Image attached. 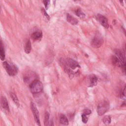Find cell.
Instances as JSON below:
<instances>
[{
    "label": "cell",
    "instance_id": "obj_1",
    "mask_svg": "<svg viewBox=\"0 0 126 126\" xmlns=\"http://www.w3.org/2000/svg\"><path fill=\"white\" fill-rule=\"evenodd\" d=\"M43 88L42 83L39 80H35L30 84V89L33 94H38L41 92Z\"/></svg>",
    "mask_w": 126,
    "mask_h": 126
},
{
    "label": "cell",
    "instance_id": "obj_2",
    "mask_svg": "<svg viewBox=\"0 0 126 126\" xmlns=\"http://www.w3.org/2000/svg\"><path fill=\"white\" fill-rule=\"evenodd\" d=\"M110 107L109 103L107 101H103L100 102L97 108V112L99 115L102 116L105 114Z\"/></svg>",
    "mask_w": 126,
    "mask_h": 126
},
{
    "label": "cell",
    "instance_id": "obj_3",
    "mask_svg": "<svg viewBox=\"0 0 126 126\" xmlns=\"http://www.w3.org/2000/svg\"><path fill=\"white\" fill-rule=\"evenodd\" d=\"M3 65L4 68L9 76H13L17 75L18 72V69L15 66L10 65L6 62H4Z\"/></svg>",
    "mask_w": 126,
    "mask_h": 126
},
{
    "label": "cell",
    "instance_id": "obj_4",
    "mask_svg": "<svg viewBox=\"0 0 126 126\" xmlns=\"http://www.w3.org/2000/svg\"><path fill=\"white\" fill-rule=\"evenodd\" d=\"M103 40L102 36L99 34L96 35L91 42L92 46L95 48H100L103 44Z\"/></svg>",
    "mask_w": 126,
    "mask_h": 126
},
{
    "label": "cell",
    "instance_id": "obj_5",
    "mask_svg": "<svg viewBox=\"0 0 126 126\" xmlns=\"http://www.w3.org/2000/svg\"><path fill=\"white\" fill-rule=\"evenodd\" d=\"M64 61L66 64L72 70H76V68H80V66L79 65L78 63L76 61L73 60L71 58H67L64 59Z\"/></svg>",
    "mask_w": 126,
    "mask_h": 126
},
{
    "label": "cell",
    "instance_id": "obj_6",
    "mask_svg": "<svg viewBox=\"0 0 126 126\" xmlns=\"http://www.w3.org/2000/svg\"><path fill=\"white\" fill-rule=\"evenodd\" d=\"M98 78L94 75H90L87 77V84L88 87H93L97 85Z\"/></svg>",
    "mask_w": 126,
    "mask_h": 126
},
{
    "label": "cell",
    "instance_id": "obj_7",
    "mask_svg": "<svg viewBox=\"0 0 126 126\" xmlns=\"http://www.w3.org/2000/svg\"><path fill=\"white\" fill-rule=\"evenodd\" d=\"M36 76L35 74L33 72H27L25 75H24L23 79L24 81L26 83H31L34 81L36 80Z\"/></svg>",
    "mask_w": 126,
    "mask_h": 126
},
{
    "label": "cell",
    "instance_id": "obj_8",
    "mask_svg": "<svg viewBox=\"0 0 126 126\" xmlns=\"http://www.w3.org/2000/svg\"><path fill=\"white\" fill-rule=\"evenodd\" d=\"M31 108L32 111L34 118H35V120L36 123L39 126H40V124L39 113L38 109H37L35 104L33 102H31Z\"/></svg>",
    "mask_w": 126,
    "mask_h": 126
},
{
    "label": "cell",
    "instance_id": "obj_9",
    "mask_svg": "<svg viewBox=\"0 0 126 126\" xmlns=\"http://www.w3.org/2000/svg\"><path fill=\"white\" fill-rule=\"evenodd\" d=\"M96 18H97V20L100 22V24L103 26L105 28H108L109 25H108V22L107 19L104 16H103L102 15H101L100 14H98L97 16H96Z\"/></svg>",
    "mask_w": 126,
    "mask_h": 126
},
{
    "label": "cell",
    "instance_id": "obj_10",
    "mask_svg": "<svg viewBox=\"0 0 126 126\" xmlns=\"http://www.w3.org/2000/svg\"><path fill=\"white\" fill-rule=\"evenodd\" d=\"M114 51V53L116 55V56L119 59V60L121 62V63L123 64H125L126 58H125V53L122 50L120 49H115Z\"/></svg>",
    "mask_w": 126,
    "mask_h": 126
},
{
    "label": "cell",
    "instance_id": "obj_11",
    "mask_svg": "<svg viewBox=\"0 0 126 126\" xmlns=\"http://www.w3.org/2000/svg\"><path fill=\"white\" fill-rule=\"evenodd\" d=\"M0 103H1V106L3 108V109H5V111H9L10 110L9 103L5 97H1V100H0Z\"/></svg>",
    "mask_w": 126,
    "mask_h": 126
},
{
    "label": "cell",
    "instance_id": "obj_12",
    "mask_svg": "<svg viewBox=\"0 0 126 126\" xmlns=\"http://www.w3.org/2000/svg\"><path fill=\"white\" fill-rule=\"evenodd\" d=\"M32 39L35 41L40 40L42 38V33L41 31H36L34 32L31 35Z\"/></svg>",
    "mask_w": 126,
    "mask_h": 126
},
{
    "label": "cell",
    "instance_id": "obj_13",
    "mask_svg": "<svg viewBox=\"0 0 126 126\" xmlns=\"http://www.w3.org/2000/svg\"><path fill=\"white\" fill-rule=\"evenodd\" d=\"M66 20L72 25H77L78 22V20L76 18L73 17L71 15L69 14H67V15H66Z\"/></svg>",
    "mask_w": 126,
    "mask_h": 126
},
{
    "label": "cell",
    "instance_id": "obj_14",
    "mask_svg": "<svg viewBox=\"0 0 126 126\" xmlns=\"http://www.w3.org/2000/svg\"><path fill=\"white\" fill-rule=\"evenodd\" d=\"M112 63L113 65L118 66V67H121L122 65H123L121 62L119 60L116 56H113L112 57Z\"/></svg>",
    "mask_w": 126,
    "mask_h": 126
},
{
    "label": "cell",
    "instance_id": "obj_15",
    "mask_svg": "<svg viewBox=\"0 0 126 126\" xmlns=\"http://www.w3.org/2000/svg\"><path fill=\"white\" fill-rule=\"evenodd\" d=\"M60 123L64 125H68L69 120L65 115L61 114L60 116Z\"/></svg>",
    "mask_w": 126,
    "mask_h": 126
},
{
    "label": "cell",
    "instance_id": "obj_16",
    "mask_svg": "<svg viewBox=\"0 0 126 126\" xmlns=\"http://www.w3.org/2000/svg\"><path fill=\"white\" fill-rule=\"evenodd\" d=\"M25 52L27 54H29L31 52V43L30 40H28L26 42L24 48Z\"/></svg>",
    "mask_w": 126,
    "mask_h": 126
},
{
    "label": "cell",
    "instance_id": "obj_17",
    "mask_svg": "<svg viewBox=\"0 0 126 126\" xmlns=\"http://www.w3.org/2000/svg\"><path fill=\"white\" fill-rule=\"evenodd\" d=\"M51 121H49V114L48 112H46L44 116V125L45 126H52L53 125L51 124Z\"/></svg>",
    "mask_w": 126,
    "mask_h": 126
},
{
    "label": "cell",
    "instance_id": "obj_18",
    "mask_svg": "<svg viewBox=\"0 0 126 126\" xmlns=\"http://www.w3.org/2000/svg\"><path fill=\"white\" fill-rule=\"evenodd\" d=\"M10 97H11V99H12V100L14 102V103H15V105L17 106H19V100L18 99V98L17 97L16 95L13 93H10Z\"/></svg>",
    "mask_w": 126,
    "mask_h": 126
},
{
    "label": "cell",
    "instance_id": "obj_19",
    "mask_svg": "<svg viewBox=\"0 0 126 126\" xmlns=\"http://www.w3.org/2000/svg\"><path fill=\"white\" fill-rule=\"evenodd\" d=\"M103 122L105 125H108L109 124H110L111 121V117L110 116H106L103 118Z\"/></svg>",
    "mask_w": 126,
    "mask_h": 126
},
{
    "label": "cell",
    "instance_id": "obj_20",
    "mask_svg": "<svg viewBox=\"0 0 126 126\" xmlns=\"http://www.w3.org/2000/svg\"><path fill=\"white\" fill-rule=\"evenodd\" d=\"M75 12H76V15L78 17H80V18L83 19V18H85V14L82 11H81L80 9H77L76 11Z\"/></svg>",
    "mask_w": 126,
    "mask_h": 126
},
{
    "label": "cell",
    "instance_id": "obj_21",
    "mask_svg": "<svg viewBox=\"0 0 126 126\" xmlns=\"http://www.w3.org/2000/svg\"><path fill=\"white\" fill-rule=\"evenodd\" d=\"M0 59L2 61L5 59V52L4 48H0Z\"/></svg>",
    "mask_w": 126,
    "mask_h": 126
},
{
    "label": "cell",
    "instance_id": "obj_22",
    "mask_svg": "<svg viewBox=\"0 0 126 126\" xmlns=\"http://www.w3.org/2000/svg\"><path fill=\"white\" fill-rule=\"evenodd\" d=\"M50 0H43V4L45 5V7L46 10H47L48 9V7L49 6V4H50Z\"/></svg>",
    "mask_w": 126,
    "mask_h": 126
},
{
    "label": "cell",
    "instance_id": "obj_23",
    "mask_svg": "<svg viewBox=\"0 0 126 126\" xmlns=\"http://www.w3.org/2000/svg\"><path fill=\"white\" fill-rule=\"evenodd\" d=\"M41 12L42 13V14H43V15H44V16H45L47 19H48V20L50 19V17H49V15L47 13V12H46L45 10H44L43 8H42V9H41Z\"/></svg>",
    "mask_w": 126,
    "mask_h": 126
},
{
    "label": "cell",
    "instance_id": "obj_24",
    "mask_svg": "<svg viewBox=\"0 0 126 126\" xmlns=\"http://www.w3.org/2000/svg\"><path fill=\"white\" fill-rule=\"evenodd\" d=\"M82 121L84 123H87L88 121V118L87 117V115H86L84 114H83L82 115Z\"/></svg>",
    "mask_w": 126,
    "mask_h": 126
},
{
    "label": "cell",
    "instance_id": "obj_25",
    "mask_svg": "<svg viewBox=\"0 0 126 126\" xmlns=\"http://www.w3.org/2000/svg\"><path fill=\"white\" fill-rule=\"evenodd\" d=\"M92 113L91 110L89 109H85L84 110V112L83 114H85L86 115H89Z\"/></svg>",
    "mask_w": 126,
    "mask_h": 126
},
{
    "label": "cell",
    "instance_id": "obj_26",
    "mask_svg": "<svg viewBox=\"0 0 126 126\" xmlns=\"http://www.w3.org/2000/svg\"><path fill=\"white\" fill-rule=\"evenodd\" d=\"M119 1L122 5H124V0H119Z\"/></svg>",
    "mask_w": 126,
    "mask_h": 126
},
{
    "label": "cell",
    "instance_id": "obj_27",
    "mask_svg": "<svg viewBox=\"0 0 126 126\" xmlns=\"http://www.w3.org/2000/svg\"><path fill=\"white\" fill-rule=\"evenodd\" d=\"M73 1H77V0H73Z\"/></svg>",
    "mask_w": 126,
    "mask_h": 126
}]
</instances>
